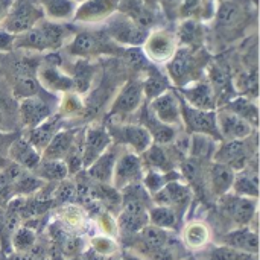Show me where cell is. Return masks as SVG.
I'll return each mask as SVG.
<instances>
[{
	"label": "cell",
	"instance_id": "obj_53",
	"mask_svg": "<svg viewBox=\"0 0 260 260\" xmlns=\"http://www.w3.org/2000/svg\"><path fill=\"white\" fill-rule=\"evenodd\" d=\"M49 260H82L81 257H76V259H66V257H62L59 253H56L53 248H52V253H50V259Z\"/></svg>",
	"mask_w": 260,
	"mask_h": 260
},
{
	"label": "cell",
	"instance_id": "obj_23",
	"mask_svg": "<svg viewBox=\"0 0 260 260\" xmlns=\"http://www.w3.org/2000/svg\"><path fill=\"white\" fill-rule=\"evenodd\" d=\"M125 148L111 143L107 151H104L85 171L87 177L94 181V183H101V184H111V178H113V171L116 166V161L119 158V155L122 154Z\"/></svg>",
	"mask_w": 260,
	"mask_h": 260
},
{
	"label": "cell",
	"instance_id": "obj_15",
	"mask_svg": "<svg viewBox=\"0 0 260 260\" xmlns=\"http://www.w3.org/2000/svg\"><path fill=\"white\" fill-rule=\"evenodd\" d=\"M193 197L195 195L192 189L181 178H178V180L169 181L161 190L151 195V200H152V204L155 206L171 207L183 221L184 216L187 215V210L192 204Z\"/></svg>",
	"mask_w": 260,
	"mask_h": 260
},
{
	"label": "cell",
	"instance_id": "obj_25",
	"mask_svg": "<svg viewBox=\"0 0 260 260\" xmlns=\"http://www.w3.org/2000/svg\"><path fill=\"white\" fill-rule=\"evenodd\" d=\"M218 244L230 247L236 251L250 253V254H259V235L256 230H253L250 225L245 227H235L227 232H224Z\"/></svg>",
	"mask_w": 260,
	"mask_h": 260
},
{
	"label": "cell",
	"instance_id": "obj_7",
	"mask_svg": "<svg viewBox=\"0 0 260 260\" xmlns=\"http://www.w3.org/2000/svg\"><path fill=\"white\" fill-rule=\"evenodd\" d=\"M107 131L113 143L134 152L142 154L152 143L149 133L139 122H125V120H110L105 122Z\"/></svg>",
	"mask_w": 260,
	"mask_h": 260
},
{
	"label": "cell",
	"instance_id": "obj_26",
	"mask_svg": "<svg viewBox=\"0 0 260 260\" xmlns=\"http://www.w3.org/2000/svg\"><path fill=\"white\" fill-rule=\"evenodd\" d=\"M139 114V123L149 133L152 143H158V145H169L178 134V128L165 125L163 122H160L151 111L148 101H145V104L140 107V110L136 113Z\"/></svg>",
	"mask_w": 260,
	"mask_h": 260
},
{
	"label": "cell",
	"instance_id": "obj_30",
	"mask_svg": "<svg viewBox=\"0 0 260 260\" xmlns=\"http://www.w3.org/2000/svg\"><path fill=\"white\" fill-rule=\"evenodd\" d=\"M8 160L23 169L34 171L41 160V154L29 143V140L20 131V134L9 145Z\"/></svg>",
	"mask_w": 260,
	"mask_h": 260
},
{
	"label": "cell",
	"instance_id": "obj_17",
	"mask_svg": "<svg viewBox=\"0 0 260 260\" xmlns=\"http://www.w3.org/2000/svg\"><path fill=\"white\" fill-rule=\"evenodd\" d=\"M119 9V0H84L78 3L72 21L76 24H104Z\"/></svg>",
	"mask_w": 260,
	"mask_h": 260
},
{
	"label": "cell",
	"instance_id": "obj_22",
	"mask_svg": "<svg viewBox=\"0 0 260 260\" xmlns=\"http://www.w3.org/2000/svg\"><path fill=\"white\" fill-rule=\"evenodd\" d=\"M180 98L190 107L198 110H218V101L210 84L203 78L200 81L190 82L181 88H177Z\"/></svg>",
	"mask_w": 260,
	"mask_h": 260
},
{
	"label": "cell",
	"instance_id": "obj_43",
	"mask_svg": "<svg viewBox=\"0 0 260 260\" xmlns=\"http://www.w3.org/2000/svg\"><path fill=\"white\" fill-rule=\"evenodd\" d=\"M216 145H218V140H215L209 136L190 134L187 157H193L198 160H212V155L216 149Z\"/></svg>",
	"mask_w": 260,
	"mask_h": 260
},
{
	"label": "cell",
	"instance_id": "obj_56",
	"mask_svg": "<svg viewBox=\"0 0 260 260\" xmlns=\"http://www.w3.org/2000/svg\"><path fill=\"white\" fill-rule=\"evenodd\" d=\"M0 257H2V254H0Z\"/></svg>",
	"mask_w": 260,
	"mask_h": 260
},
{
	"label": "cell",
	"instance_id": "obj_3",
	"mask_svg": "<svg viewBox=\"0 0 260 260\" xmlns=\"http://www.w3.org/2000/svg\"><path fill=\"white\" fill-rule=\"evenodd\" d=\"M213 55L206 47L190 49L178 46L174 56L163 66L172 87L181 88L190 82L200 81L206 75V69Z\"/></svg>",
	"mask_w": 260,
	"mask_h": 260
},
{
	"label": "cell",
	"instance_id": "obj_31",
	"mask_svg": "<svg viewBox=\"0 0 260 260\" xmlns=\"http://www.w3.org/2000/svg\"><path fill=\"white\" fill-rule=\"evenodd\" d=\"M18 101L12 96L6 81L0 79V131L14 133L20 131L18 122Z\"/></svg>",
	"mask_w": 260,
	"mask_h": 260
},
{
	"label": "cell",
	"instance_id": "obj_6",
	"mask_svg": "<svg viewBox=\"0 0 260 260\" xmlns=\"http://www.w3.org/2000/svg\"><path fill=\"white\" fill-rule=\"evenodd\" d=\"M145 104L142 78H129L117 90L111 101L107 119L110 120H126V117L136 114Z\"/></svg>",
	"mask_w": 260,
	"mask_h": 260
},
{
	"label": "cell",
	"instance_id": "obj_33",
	"mask_svg": "<svg viewBox=\"0 0 260 260\" xmlns=\"http://www.w3.org/2000/svg\"><path fill=\"white\" fill-rule=\"evenodd\" d=\"M230 192L239 197L259 198V171H257V158L251 161L247 168L235 172L233 184Z\"/></svg>",
	"mask_w": 260,
	"mask_h": 260
},
{
	"label": "cell",
	"instance_id": "obj_41",
	"mask_svg": "<svg viewBox=\"0 0 260 260\" xmlns=\"http://www.w3.org/2000/svg\"><path fill=\"white\" fill-rule=\"evenodd\" d=\"M56 113L61 114L67 120L75 119V117H78V116L85 113V102H84L82 96L75 93V91L64 93L58 99Z\"/></svg>",
	"mask_w": 260,
	"mask_h": 260
},
{
	"label": "cell",
	"instance_id": "obj_9",
	"mask_svg": "<svg viewBox=\"0 0 260 260\" xmlns=\"http://www.w3.org/2000/svg\"><path fill=\"white\" fill-rule=\"evenodd\" d=\"M140 49L149 62H152L154 66H165L178 49L175 29L163 26L152 27L148 32Z\"/></svg>",
	"mask_w": 260,
	"mask_h": 260
},
{
	"label": "cell",
	"instance_id": "obj_38",
	"mask_svg": "<svg viewBox=\"0 0 260 260\" xmlns=\"http://www.w3.org/2000/svg\"><path fill=\"white\" fill-rule=\"evenodd\" d=\"M44 18L59 23H69L73 18L78 3L73 0H38Z\"/></svg>",
	"mask_w": 260,
	"mask_h": 260
},
{
	"label": "cell",
	"instance_id": "obj_54",
	"mask_svg": "<svg viewBox=\"0 0 260 260\" xmlns=\"http://www.w3.org/2000/svg\"><path fill=\"white\" fill-rule=\"evenodd\" d=\"M145 2V5L146 6H149V8H152V9H157L158 11V8H157V0H143Z\"/></svg>",
	"mask_w": 260,
	"mask_h": 260
},
{
	"label": "cell",
	"instance_id": "obj_1",
	"mask_svg": "<svg viewBox=\"0 0 260 260\" xmlns=\"http://www.w3.org/2000/svg\"><path fill=\"white\" fill-rule=\"evenodd\" d=\"M76 29L69 23L43 18L29 30L15 35L14 50L29 53H52L62 49Z\"/></svg>",
	"mask_w": 260,
	"mask_h": 260
},
{
	"label": "cell",
	"instance_id": "obj_10",
	"mask_svg": "<svg viewBox=\"0 0 260 260\" xmlns=\"http://www.w3.org/2000/svg\"><path fill=\"white\" fill-rule=\"evenodd\" d=\"M37 79L41 88L50 94L56 96L73 91V81L61 66V58L56 55V52L47 53L44 59H41L37 70Z\"/></svg>",
	"mask_w": 260,
	"mask_h": 260
},
{
	"label": "cell",
	"instance_id": "obj_45",
	"mask_svg": "<svg viewBox=\"0 0 260 260\" xmlns=\"http://www.w3.org/2000/svg\"><path fill=\"white\" fill-rule=\"evenodd\" d=\"M88 245H90L88 248L99 256H116L120 251L117 239L102 233L93 235L88 241Z\"/></svg>",
	"mask_w": 260,
	"mask_h": 260
},
{
	"label": "cell",
	"instance_id": "obj_55",
	"mask_svg": "<svg viewBox=\"0 0 260 260\" xmlns=\"http://www.w3.org/2000/svg\"><path fill=\"white\" fill-rule=\"evenodd\" d=\"M75 3H81V2H84V0H73Z\"/></svg>",
	"mask_w": 260,
	"mask_h": 260
},
{
	"label": "cell",
	"instance_id": "obj_18",
	"mask_svg": "<svg viewBox=\"0 0 260 260\" xmlns=\"http://www.w3.org/2000/svg\"><path fill=\"white\" fill-rule=\"evenodd\" d=\"M143 172H145V168H143L140 155L128 149H123L116 161L113 178H111V186L117 190H122L123 187L129 184L140 183Z\"/></svg>",
	"mask_w": 260,
	"mask_h": 260
},
{
	"label": "cell",
	"instance_id": "obj_36",
	"mask_svg": "<svg viewBox=\"0 0 260 260\" xmlns=\"http://www.w3.org/2000/svg\"><path fill=\"white\" fill-rule=\"evenodd\" d=\"M210 238V229L203 221H190L181 229V242L187 250H203L209 245Z\"/></svg>",
	"mask_w": 260,
	"mask_h": 260
},
{
	"label": "cell",
	"instance_id": "obj_47",
	"mask_svg": "<svg viewBox=\"0 0 260 260\" xmlns=\"http://www.w3.org/2000/svg\"><path fill=\"white\" fill-rule=\"evenodd\" d=\"M183 0H157V8L161 17L168 21H178Z\"/></svg>",
	"mask_w": 260,
	"mask_h": 260
},
{
	"label": "cell",
	"instance_id": "obj_24",
	"mask_svg": "<svg viewBox=\"0 0 260 260\" xmlns=\"http://www.w3.org/2000/svg\"><path fill=\"white\" fill-rule=\"evenodd\" d=\"M64 123H67V119H64L61 114H58V113H53L50 117H47L44 122H41L40 125H37V126H34V128H30V129H24V131H21V134L29 140V143L41 154L43 151H44V148L49 145V142L53 139V136L59 131V129H62V128H66V125Z\"/></svg>",
	"mask_w": 260,
	"mask_h": 260
},
{
	"label": "cell",
	"instance_id": "obj_14",
	"mask_svg": "<svg viewBox=\"0 0 260 260\" xmlns=\"http://www.w3.org/2000/svg\"><path fill=\"white\" fill-rule=\"evenodd\" d=\"M180 108H181L183 131H186L187 134L209 136V137L221 142L219 133H218V125H216V110L210 111V110L193 108V107L187 105L181 98H180Z\"/></svg>",
	"mask_w": 260,
	"mask_h": 260
},
{
	"label": "cell",
	"instance_id": "obj_13",
	"mask_svg": "<svg viewBox=\"0 0 260 260\" xmlns=\"http://www.w3.org/2000/svg\"><path fill=\"white\" fill-rule=\"evenodd\" d=\"M43 18L44 14L38 0H12L8 15L0 27L12 35H18L34 27Z\"/></svg>",
	"mask_w": 260,
	"mask_h": 260
},
{
	"label": "cell",
	"instance_id": "obj_28",
	"mask_svg": "<svg viewBox=\"0 0 260 260\" xmlns=\"http://www.w3.org/2000/svg\"><path fill=\"white\" fill-rule=\"evenodd\" d=\"M52 210H53V219L58 221L67 230L79 233V235H82L88 230L90 216L84 210L82 206H79L76 203H70V204L58 206Z\"/></svg>",
	"mask_w": 260,
	"mask_h": 260
},
{
	"label": "cell",
	"instance_id": "obj_27",
	"mask_svg": "<svg viewBox=\"0 0 260 260\" xmlns=\"http://www.w3.org/2000/svg\"><path fill=\"white\" fill-rule=\"evenodd\" d=\"M235 178V171L230 169L225 165L216 163V161H209L207 169H206V187H207V195L213 197L215 200L221 198L227 192H230L232 184Z\"/></svg>",
	"mask_w": 260,
	"mask_h": 260
},
{
	"label": "cell",
	"instance_id": "obj_49",
	"mask_svg": "<svg viewBox=\"0 0 260 260\" xmlns=\"http://www.w3.org/2000/svg\"><path fill=\"white\" fill-rule=\"evenodd\" d=\"M14 40H15V35L0 27V55L14 52Z\"/></svg>",
	"mask_w": 260,
	"mask_h": 260
},
{
	"label": "cell",
	"instance_id": "obj_5",
	"mask_svg": "<svg viewBox=\"0 0 260 260\" xmlns=\"http://www.w3.org/2000/svg\"><path fill=\"white\" fill-rule=\"evenodd\" d=\"M257 158V131L242 140H221L212 155V161L221 163L235 172L247 168Z\"/></svg>",
	"mask_w": 260,
	"mask_h": 260
},
{
	"label": "cell",
	"instance_id": "obj_21",
	"mask_svg": "<svg viewBox=\"0 0 260 260\" xmlns=\"http://www.w3.org/2000/svg\"><path fill=\"white\" fill-rule=\"evenodd\" d=\"M216 125L221 140H242L257 131L245 119L222 107L216 110Z\"/></svg>",
	"mask_w": 260,
	"mask_h": 260
},
{
	"label": "cell",
	"instance_id": "obj_29",
	"mask_svg": "<svg viewBox=\"0 0 260 260\" xmlns=\"http://www.w3.org/2000/svg\"><path fill=\"white\" fill-rule=\"evenodd\" d=\"M175 35L178 40V46L200 49L206 47L207 29L203 21L195 18H181L175 27Z\"/></svg>",
	"mask_w": 260,
	"mask_h": 260
},
{
	"label": "cell",
	"instance_id": "obj_37",
	"mask_svg": "<svg viewBox=\"0 0 260 260\" xmlns=\"http://www.w3.org/2000/svg\"><path fill=\"white\" fill-rule=\"evenodd\" d=\"M221 107L238 114L239 117L245 119L251 126H254L257 129V126H259V104L256 99L236 94L235 98H232Z\"/></svg>",
	"mask_w": 260,
	"mask_h": 260
},
{
	"label": "cell",
	"instance_id": "obj_46",
	"mask_svg": "<svg viewBox=\"0 0 260 260\" xmlns=\"http://www.w3.org/2000/svg\"><path fill=\"white\" fill-rule=\"evenodd\" d=\"M94 221H96V225L102 235L117 238V225H116V218L113 216V213L102 210L101 213H98L94 216Z\"/></svg>",
	"mask_w": 260,
	"mask_h": 260
},
{
	"label": "cell",
	"instance_id": "obj_11",
	"mask_svg": "<svg viewBox=\"0 0 260 260\" xmlns=\"http://www.w3.org/2000/svg\"><path fill=\"white\" fill-rule=\"evenodd\" d=\"M104 30L116 44L122 47H142L149 32L148 29H145L133 18L119 11L104 23Z\"/></svg>",
	"mask_w": 260,
	"mask_h": 260
},
{
	"label": "cell",
	"instance_id": "obj_8",
	"mask_svg": "<svg viewBox=\"0 0 260 260\" xmlns=\"http://www.w3.org/2000/svg\"><path fill=\"white\" fill-rule=\"evenodd\" d=\"M56 105H58L56 96L47 91H43L37 96L20 99L17 105L20 129L24 131L40 125L53 113H56Z\"/></svg>",
	"mask_w": 260,
	"mask_h": 260
},
{
	"label": "cell",
	"instance_id": "obj_20",
	"mask_svg": "<svg viewBox=\"0 0 260 260\" xmlns=\"http://www.w3.org/2000/svg\"><path fill=\"white\" fill-rule=\"evenodd\" d=\"M113 143L105 123H94L90 126H84V139H82V166L87 169L107 148Z\"/></svg>",
	"mask_w": 260,
	"mask_h": 260
},
{
	"label": "cell",
	"instance_id": "obj_34",
	"mask_svg": "<svg viewBox=\"0 0 260 260\" xmlns=\"http://www.w3.org/2000/svg\"><path fill=\"white\" fill-rule=\"evenodd\" d=\"M81 126H70V128H62L59 129L53 139L49 142V145L44 148V151L41 152V158L46 160H64L67 152L70 151L78 133H79Z\"/></svg>",
	"mask_w": 260,
	"mask_h": 260
},
{
	"label": "cell",
	"instance_id": "obj_12",
	"mask_svg": "<svg viewBox=\"0 0 260 260\" xmlns=\"http://www.w3.org/2000/svg\"><path fill=\"white\" fill-rule=\"evenodd\" d=\"M216 204L221 216L232 224V229L250 225L257 215V198L239 197L233 192H227L216 200Z\"/></svg>",
	"mask_w": 260,
	"mask_h": 260
},
{
	"label": "cell",
	"instance_id": "obj_19",
	"mask_svg": "<svg viewBox=\"0 0 260 260\" xmlns=\"http://www.w3.org/2000/svg\"><path fill=\"white\" fill-rule=\"evenodd\" d=\"M148 105L152 111V114L163 122L165 125L183 129L181 126V108H180V96L177 90L171 88L160 96L154 98L152 101H148Z\"/></svg>",
	"mask_w": 260,
	"mask_h": 260
},
{
	"label": "cell",
	"instance_id": "obj_52",
	"mask_svg": "<svg viewBox=\"0 0 260 260\" xmlns=\"http://www.w3.org/2000/svg\"><path fill=\"white\" fill-rule=\"evenodd\" d=\"M120 260H145V259H143V257H140L139 254H136L134 251L126 250V251H123V253H122Z\"/></svg>",
	"mask_w": 260,
	"mask_h": 260
},
{
	"label": "cell",
	"instance_id": "obj_48",
	"mask_svg": "<svg viewBox=\"0 0 260 260\" xmlns=\"http://www.w3.org/2000/svg\"><path fill=\"white\" fill-rule=\"evenodd\" d=\"M20 134V131H14V133H3L0 131V171L5 169L11 161L8 160V149L11 142Z\"/></svg>",
	"mask_w": 260,
	"mask_h": 260
},
{
	"label": "cell",
	"instance_id": "obj_35",
	"mask_svg": "<svg viewBox=\"0 0 260 260\" xmlns=\"http://www.w3.org/2000/svg\"><path fill=\"white\" fill-rule=\"evenodd\" d=\"M142 87H143V96L145 101H152L154 98L160 96L161 93L168 91L172 88L171 81L168 79L165 70L161 72L158 66L151 64L148 70L143 73L142 78Z\"/></svg>",
	"mask_w": 260,
	"mask_h": 260
},
{
	"label": "cell",
	"instance_id": "obj_44",
	"mask_svg": "<svg viewBox=\"0 0 260 260\" xmlns=\"http://www.w3.org/2000/svg\"><path fill=\"white\" fill-rule=\"evenodd\" d=\"M38 239L40 238L37 229L27 224H21L11 235V251H26L32 248L38 242Z\"/></svg>",
	"mask_w": 260,
	"mask_h": 260
},
{
	"label": "cell",
	"instance_id": "obj_51",
	"mask_svg": "<svg viewBox=\"0 0 260 260\" xmlns=\"http://www.w3.org/2000/svg\"><path fill=\"white\" fill-rule=\"evenodd\" d=\"M12 5V0H0V26L3 23V20L6 18L8 15V11Z\"/></svg>",
	"mask_w": 260,
	"mask_h": 260
},
{
	"label": "cell",
	"instance_id": "obj_42",
	"mask_svg": "<svg viewBox=\"0 0 260 260\" xmlns=\"http://www.w3.org/2000/svg\"><path fill=\"white\" fill-rule=\"evenodd\" d=\"M200 251H201V260H257V254L236 251L221 244L213 247L207 245Z\"/></svg>",
	"mask_w": 260,
	"mask_h": 260
},
{
	"label": "cell",
	"instance_id": "obj_40",
	"mask_svg": "<svg viewBox=\"0 0 260 260\" xmlns=\"http://www.w3.org/2000/svg\"><path fill=\"white\" fill-rule=\"evenodd\" d=\"M148 218H149V224L163 229L166 232H177L181 224L178 215L171 207H165V206L152 204L148 210Z\"/></svg>",
	"mask_w": 260,
	"mask_h": 260
},
{
	"label": "cell",
	"instance_id": "obj_50",
	"mask_svg": "<svg viewBox=\"0 0 260 260\" xmlns=\"http://www.w3.org/2000/svg\"><path fill=\"white\" fill-rule=\"evenodd\" d=\"M81 259L82 260H120V256L116 254V256H99L96 253H93L90 248L85 250L82 254H81Z\"/></svg>",
	"mask_w": 260,
	"mask_h": 260
},
{
	"label": "cell",
	"instance_id": "obj_39",
	"mask_svg": "<svg viewBox=\"0 0 260 260\" xmlns=\"http://www.w3.org/2000/svg\"><path fill=\"white\" fill-rule=\"evenodd\" d=\"M44 183H59L69 177L67 166L62 160H46L41 158L40 163L32 171Z\"/></svg>",
	"mask_w": 260,
	"mask_h": 260
},
{
	"label": "cell",
	"instance_id": "obj_2",
	"mask_svg": "<svg viewBox=\"0 0 260 260\" xmlns=\"http://www.w3.org/2000/svg\"><path fill=\"white\" fill-rule=\"evenodd\" d=\"M251 23L250 5L241 0H221L212 18V35L222 47L247 35Z\"/></svg>",
	"mask_w": 260,
	"mask_h": 260
},
{
	"label": "cell",
	"instance_id": "obj_4",
	"mask_svg": "<svg viewBox=\"0 0 260 260\" xmlns=\"http://www.w3.org/2000/svg\"><path fill=\"white\" fill-rule=\"evenodd\" d=\"M69 56L82 58L93 61L99 56H116L122 58L125 47L116 44L107 32L102 29H82L72 35V38L64 46Z\"/></svg>",
	"mask_w": 260,
	"mask_h": 260
},
{
	"label": "cell",
	"instance_id": "obj_16",
	"mask_svg": "<svg viewBox=\"0 0 260 260\" xmlns=\"http://www.w3.org/2000/svg\"><path fill=\"white\" fill-rule=\"evenodd\" d=\"M206 81L213 88V93L218 101V108L227 101L236 96L233 87V70L232 66L224 58H212L206 69Z\"/></svg>",
	"mask_w": 260,
	"mask_h": 260
},
{
	"label": "cell",
	"instance_id": "obj_32",
	"mask_svg": "<svg viewBox=\"0 0 260 260\" xmlns=\"http://www.w3.org/2000/svg\"><path fill=\"white\" fill-rule=\"evenodd\" d=\"M72 81H73V91L84 96L87 94L94 82L96 78V66L90 59H82V58H75L73 64L66 70Z\"/></svg>",
	"mask_w": 260,
	"mask_h": 260
}]
</instances>
